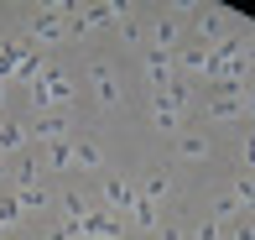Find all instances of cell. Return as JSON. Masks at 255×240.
<instances>
[{
    "label": "cell",
    "instance_id": "obj_22",
    "mask_svg": "<svg viewBox=\"0 0 255 240\" xmlns=\"http://www.w3.org/2000/svg\"><path fill=\"white\" fill-rule=\"evenodd\" d=\"M235 209H240V204H235V193H224V199L214 204V225H219V220H229V214H235Z\"/></svg>",
    "mask_w": 255,
    "mask_h": 240
},
{
    "label": "cell",
    "instance_id": "obj_14",
    "mask_svg": "<svg viewBox=\"0 0 255 240\" xmlns=\"http://www.w3.org/2000/svg\"><path fill=\"white\" fill-rule=\"evenodd\" d=\"M151 37H156V47H161V52H172V42H177V21H172V16H167V21H156Z\"/></svg>",
    "mask_w": 255,
    "mask_h": 240
},
{
    "label": "cell",
    "instance_id": "obj_2",
    "mask_svg": "<svg viewBox=\"0 0 255 240\" xmlns=\"http://www.w3.org/2000/svg\"><path fill=\"white\" fill-rule=\"evenodd\" d=\"M146 78H151L156 94H161V89L177 78V58H172V52H161V47H151V58H146Z\"/></svg>",
    "mask_w": 255,
    "mask_h": 240
},
{
    "label": "cell",
    "instance_id": "obj_10",
    "mask_svg": "<svg viewBox=\"0 0 255 240\" xmlns=\"http://www.w3.org/2000/svg\"><path fill=\"white\" fill-rule=\"evenodd\" d=\"M208 115H214V120H240V115H245V99H214Z\"/></svg>",
    "mask_w": 255,
    "mask_h": 240
},
{
    "label": "cell",
    "instance_id": "obj_20",
    "mask_svg": "<svg viewBox=\"0 0 255 240\" xmlns=\"http://www.w3.org/2000/svg\"><path fill=\"white\" fill-rule=\"evenodd\" d=\"M21 220V204H16V193H0V225H16Z\"/></svg>",
    "mask_w": 255,
    "mask_h": 240
},
{
    "label": "cell",
    "instance_id": "obj_24",
    "mask_svg": "<svg viewBox=\"0 0 255 240\" xmlns=\"http://www.w3.org/2000/svg\"><path fill=\"white\" fill-rule=\"evenodd\" d=\"M198 240H219V225L208 220V225H198Z\"/></svg>",
    "mask_w": 255,
    "mask_h": 240
},
{
    "label": "cell",
    "instance_id": "obj_4",
    "mask_svg": "<svg viewBox=\"0 0 255 240\" xmlns=\"http://www.w3.org/2000/svg\"><path fill=\"white\" fill-rule=\"evenodd\" d=\"M63 10H37V16H31V37H37V42H57V37H63Z\"/></svg>",
    "mask_w": 255,
    "mask_h": 240
},
{
    "label": "cell",
    "instance_id": "obj_21",
    "mask_svg": "<svg viewBox=\"0 0 255 240\" xmlns=\"http://www.w3.org/2000/svg\"><path fill=\"white\" fill-rule=\"evenodd\" d=\"M235 204H250V209H255V173L235 183Z\"/></svg>",
    "mask_w": 255,
    "mask_h": 240
},
{
    "label": "cell",
    "instance_id": "obj_26",
    "mask_svg": "<svg viewBox=\"0 0 255 240\" xmlns=\"http://www.w3.org/2000/svg\"><path fill=\"white\" fill-rule=\"evenodd\" d=\"M245 68H255V42H245Z\"/></svg>",
    "mask_w": 255,
    "mask_h": 240
},
{
    "label": "cell",
    "instance_id": "obj_19",
    "mask_svg": "<svg viewBox=\"0 0 255 240\" xmlns=\"http://www.w3.org/2000/svg\"><path fill=\"white\" fill-rule=\"evenodd\" d=\"M167 188H172V183L161 178V173H151V178L141 183V199H151V204H156V199H161V193H167Z\"/></svg>",
    "mask_w": 255,
    "mask_h": 240
},
{
    "label": "cell",
    "instance_id": "obj_23",
    "mask_svg": "<svg viewBox=\"0 0 255 240\" xmlns=\"http://www.w3.org/2000/svg\"><path fill=\"white\" fill-rule=\"evenodd\" d=\"M240 157H245V167H255V131L245 136V141H240Z\"/></svg>",
    "mask_w": 255,
    "mask_h": 240
},
{
    "label": "cell",
    "instance_id": "obj_17",
    "mask_svg": "<svg viewBox=\"0 0 255 240\" xmlns=\"http://www.w3.org/2000/svg\"><path fill=\"white\" fill-rule=\"evenodd\" d=\"M130 214H135V225H141V230H156V204H151V199H135Z\"/></svg>",
    "mask_w": 255,
    "mask_h": 240
},
{
    "label": "cell",
    "instance_id": "obj_11",
    "mask_svg": "<svg viewBox=\"0 0 255 240\" xmlns=\"http://www.w3.org/2000/svg\"><path fill=\"white\" fill-rule=\"evenodd\" d=\"M16 63H21V47H16V42H0V84L16 78Z\"/></svg>",
    "mask_w": 255,
    "mask_h": 240
},
{
    "label": "cell",
    "instance_id": "obj_18",
    "mask_svg": "<svg viewBox=\"0 0 255 240\" xmlns=\"http://www.w3.org/2000/svg\"><path fill=\"white\" fill-rule=\"evenodd\" d=\"M182 157H188V162H198V157H208V141L203 136H182V146H177Z\"/></svg>",
    "mask_w": 255,
    "mask_h": 240
},
{
    "label": "cell",
    "instance_id": "obj_9",
    "mask_svg": "<svg viewBox=\"0 0 255 240\" xmlns=\"http://www.w3.org/2000/svg\"><path fill=\"white\" fill-rule=\"evenodd\" d=\"M151 120H156V131H177V120H182V110H177V105H167V99L156 94V110H151Z\"/></svg>",
    "mask_w": 255,
    "mask_h": 240
},
{
    "label": "cell",
    "instance_id": "obj_1",
    "mask_svg": "<svg viewBox=\"0 0 255 240\" xmlns=\"http://www.w3.org/2000/svg\"><path fill=\"white\" fill-rule=\"evenodd\" d=\"M26 136H31V146H42V141H47V146H52V141H68V120L57 115V110H47V115L31 120V131H26Z\"/></svg>",
    "mask_w": 255,
    "mask_h": 240
},
{
    "label": "cell",
    "instance_id": "obj_6",
    "mask_svg": "<svg viewBox=\"0 0 255 240\" xmlns=\"http://www.w3.org/2000/svg\"><path fill=\"white\" fill-rule=\"evenodd\" d=\"M193 31H198L203 42H224V16H219V10H198V21H193Z\"/></svg>",
    "mask_w": 255,
    "mask_h": 240
},
{
    "label": "cell",
    "instance_id": "obj_13",
    "mask_svg": "<svg viewBox=\"0 0 255 240\" xmlns=\"http://www.w3.org/2000/svg\"><path fill=\"white\" fill-rule=\"evenodd\" d=\"M73 162H78V167H99V162H104V152H99L94 141H73Z\"/></svg>",
    "mask_w": 255,
    "mask_h": 240
},
{
    "label": "cell",
    "instance_id": "obj_12",
    "mask_svg": "<svg viewBox=\"0 0 255 240\" xmlns=\"http://www.w3.org/2000/svg\"><path fill=\"white\" fill-rule=\"evenodd\" d=\"M42 68H47V63H42L37 52H21V63H16V78H26V84H37V78H42Z\"/></svg>",
    "mask_w": 255,
    "mask_h": 240
},
{
    "label": "cell",
    "instance_id": "obj_25",
    "mask_svg": "<svg viewBox=\"0 0 255 240\" xmlns=\"http://www.w3.org/2000/svg\"><path fill=\"white\" fill-rule=\"evenodd\" d=\"M235 240H255V225H240V230H235Z\"/></svg>",
    "mask_w": 255,
    "mask_h": 240
},
{
    "label": "cell",
    "instance_id": "obj_3",
    "mask_svg": "<svg viewBox=\"0 0 255 240\" xmlns=\"http://www.w3.org/2000/svg\"><path fill=\"white\" fill-rule=\"evenodd\" d=\"M135 199H141V188L125 178H104V204L110 209H135Z\"/></svg>",
    "mask_w": 255,
    "mask_h": 240
},
{
    "label": "cell",
    "instance_id": "obj_15",
    "mask_svg": "<svg viewBox=\"0 0 255 240\" xmlns=\"http://www.w3.org/2000/svg\"><path fill=\"white\" fill-rule=\"evenodd\" d=\"M16 204H21V214H31V209H47V193H42V188H21V193H16Z\"/></svg>",
    "mask_w": 255,
    "mask_h": 240
},
{
    "label": "cell",
    "instance_id": "obj_16",
    "mask_svg": "<svg viewBox=\"0 0 255 240\" xmlns=\"http://www.w3.org/2000/svg\"><path fill=\"white\" fill-rule=\"evenodd\" d=\"M63 214L73 225H84V214H89V204H84V193H63Z\"/></svg>",
    "mask_w": 255,
    "mask_h": 240
},
{
    "label": "cell",
    "instance_id": "obj_7",
    "mask_svg": "<svg viewBox=\"0 0 255 240\" xmlns=\"http://www.w3.org/2000/svg\"><path fill=\"white\" fill-rule=\"evenodd\" d=\"M31 136H26V125H16V120H0V157L5 152H21Z\"/></svg>",
    "mask_w": 255,
    "mask_h": 240
},
{
    "label": "cell",
    "instance_id": "obj_5",
    "mask_svg": "<svg viewBox=\"0 0 255 240\" xmlns=\"http://www.w3.org/2000/svg\"><path fill=\"white\" fill-rule=\"evenodd\" d=\"M89 78H94V94H99V105H120V89H115L110 63H89Z\"/></svg>",
    "mask_w": 255,
    "mask_h": 240
},
{
    "label": "cell",
    "instance_id": "obj_8",
    "mask_svg": "<svg viewBox=\"0 0 255 240\" xmlns=\"http://www.w3.org/2000/svg\"><path fill=\"white\" fill-rule=\"evenodd\" d=\"M37 152H42V146H37ZM42 162H47V167H73V141H52L47 152H42Z\"/></svg>",
    "mask_w": 255,
    "mask_h": 240
}]
</instances>
